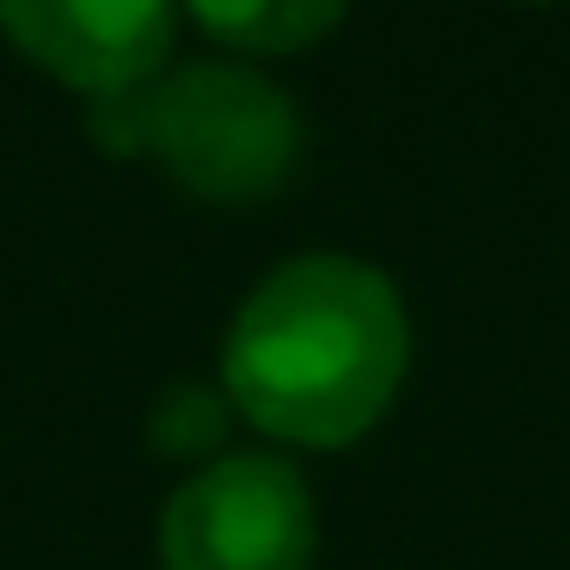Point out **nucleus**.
<instances>
[{"instance_id": "obj_1", "label": "nucleus", "mask_w": 570, "mask_h": 570, "mask_svg": "<svg viewBox=\"0 0 570 570\" xmlns=\"http://www.w3.org/2000/svg\"><path fill=\"white\" fill-rule=\"evenodd\" d=\"M405 365L412 318L399 285L352 253H298L233 312L219 392L266 438L332 451L392 412Z\"/></svg>"}, {"instance_id": "obj_2", "label": "nucleus", "mask_w": 570, "mask_h": 570, "mask_svg": "<svg viewBox=\"0 0 570 570\" xmlns=\"http://www.w3.org/2000/svg\"><path fill=\"white\" fill-rule=\"evenodd\" d=\"M298 107L279 80L199 60L153 80V153L199 199H266L298 159Z\"/></svg>"}, {"instance_id": "obj_3", "label": "nucleus", "mask_w": 570, "mask_h": 570, "mask_svg": "<svg viewBox=\"0 0 570 570\" xmlns=\"http://www.w3.org/2000/svg\"><path fill=\"white\" fill-rule=\"evenodd\" d=\"M318 511L273 451H226L193 471L159 518L166 570H312Z\"/></svg>"}, {"instance_id": "obj_4", "label": "nucleus", "mask_w": 570, "mask_h": 570, "mask_svg": "<svg viewBox=\"0 0 570 570\" xmlns=\"http://www.w3.org/2000/svg\"><path fill=\"white\" fill-rule=\"evenodd\" d=\"M0 27L27 60L94 100L159 73L173 47V0H0Z\"/></svg>"}, {"instance_id": "obj_5", "label": "nucleus", "mask_w": 570, "mask_h": 570, "mask_svg": "<svg viewBox=\"0 0 570 570\" xmlns=\"http://www.w3.org/2000/svg\"><path fill=\"white\" fill-rule=\"evenodd\" d=\"M206 33L233 40V47H253V53H292V47H312L325 40L352 0H186Z\"/></svg>"}, {"instance_id": "obj_6", "label": "nucleus", "mask_w": 570, "mask_h": 570, "mask_svg": "<svg viewBox=\"0 0 570 570\" xmlns=\"http://www.w3.org/2000/svg\"><path fill=\"white\" fill-rule=\"evenodd\" d=\"M226 425H233V399L219 392V385H166L159 392V405H153V444L166 451V458H206L213 444H226Z\"/></svg>"}, {"instance_id": "obj_7", "label": "nucleus", "mask_w": 570, "mask_h": 570, "mask_svg": "<svg viewBox=\"0 0 570 570\" xmlns=\"http://www.w3.org/2000/svg\"><path fill=\"white\" fill-rule=\"evenodd\" d=\"M87 127L107 153H153V80L120 87V94H94Z\"/></svg>"}]
</instances>
